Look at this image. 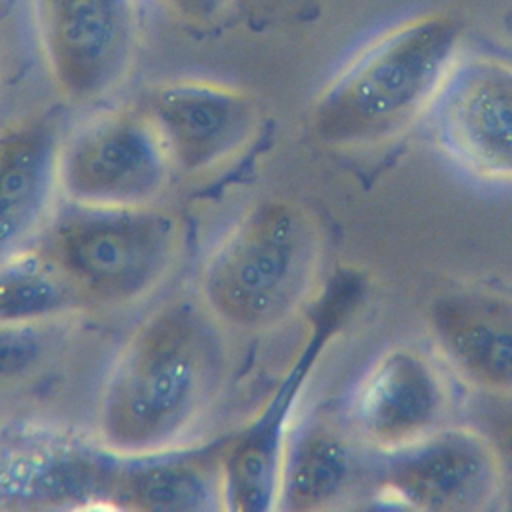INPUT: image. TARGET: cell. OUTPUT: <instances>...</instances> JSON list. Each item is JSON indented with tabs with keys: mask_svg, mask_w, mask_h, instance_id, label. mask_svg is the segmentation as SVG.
Instances as JSON below:
<instances>
[{
	"mask_svg": "<svg viewBox=\"0 0 512 512\" xmlns=\"http://www.w3.org/2000/svg\"><path fill=\"white\" fill-rule=\"evenodd\" d=\"M232 376V332L194 290L152 306L100 380L92 440L122 462L176 456L206 430Z\"/></svg>",
	"mask_w": 512,
	"mask_h": 512,
	"instance_id": "cell-1",
	"label": "cell"
},
{
	"mask_svg": "<svg viewBox=\"0 0 512 512\" xmlns=\"http://www.w3.org/2000/svg\"><path fill=\"white\" fill-rule=\"evenodd\" d=\"M328 240L318 214L290 196L246 204L206 250L192 290L232 334L268 336L318 300Z\"/></svg>",
	"mask_w": 512,
	"mask_h": 512,
	"instance_id": "cell-2",
	"label": "cell"
},
{
	"mask_svg": "<svg viewBox=\"0 0 512 512\" xmlns=\"http://www.w3.org/2000/svg\"><path fill=\"white\" fill-rule=\"evenodd\" d=\"M462 24L446 12L410 16L368 40L318 92L310 124L336 150L392 144L428 118L454 62Z\"/></svg>",
	"mask_w": 512,
	"mask_h": 512,
	"instance_id": "cell-3",
	"label": "cell"
},
{
	"mask_svg": "<svg viewBox=\"0 0 512 512\" xmlns=\"http://www.w3.org/2000/svg\"><path fill=\"white\" fill-rule=\"evenodd\" d=\"M72 210L52 220L42 246L92 310L148 302L180 268L186 226L176 212L160 204L140 210Z\"/></svg>",
	"mask_w": 512,
	"mask_h": 512,
	"instance_id": "cell-4",
	"label": "cell"
},
{
	"mask_svg": "<svg viewBox=\"0 0 512 512\" xmlns=\"http://www.w3.org/2000/svg\"><path fill=\"white\" fill-rule=\"evenodd\" d=\"M174 178L164 142L142 104L100 110L62 136L58 180L70 208L158 206Z\"/></svg>",
	"mask_w": 512,
	"mask_h": 512,
	"instance_id": "cell-5",
	"label": "cell"
},
{
	"mask_svg": "<svg viewBox=\"0 0 512 512\" xmlns=\"http://www.w3.org/2000/svg\"><path fill=\"white\" fill-rule=\"evenodd\" d=\"M372 498L422 512L504 510L502 458L486 430L456 420L416 444L376 456Z\"/></svg>",
	"mask_w": 512,
	"mask_h": 512,
	"instance_id": "cell-6",
	"label": "cell"
},
{
	"mask_svg": "<svg viewBox=\"0 0 512 512\" xmlns=\"http://www.w3.org/2000/svg\"><path fill=\"white\" fill-rule=\"evenodd\" d=\"M40 58L58 96L98 104L130 78L140 46L136 0H30Z\"/></svg>",
	"mask_w": 512,
	"mask_h": 512,
	"instance_id": "cell-7",
	"label": "cell"
},
{
	"mask_svg": "<svg viewBox=\"0 0 512 512\" xmlns=\"http://www.w3.org/2000/svg\"><path fill=\"white\" fill-rule=\"evenodd\" d=\"M456 380L434 350L400 342L364 368L344 418L372 454H390L456 422Z\"/></svg>",
	"mask_w": 512,
	"mask_h": 512,
	"instance_id": "cell-8",
	"label": "cell"
},
{
	"mask_svg": "<svg viewBox=\"0 0 512 512\" xmlns=\"http://www.w3.org/2000/svg\"><path fill=\"white\" fill-rule=\"evenodd\" d=\"M152 118L176 178L210 180L240 162L260 134L262 112L248 90L198 76L166 78L148 88Z\"/></svg>",
	"mask_w": 512,
	"mask_h": 512,
	"instance_id": "cell-9",
	"label": "cell"
},
{
	"mask_svg": "<svg viewBox=\"0 0 512 512\" xmlns=\"http://www.w3.org/2000/svg\"><path fill=\"white\" fill-rule=\"evenodd\" d=\"M428 120L436 146L462 172L512 186V60L464 50Z\"/></svg>",
	"mask_w": 512,
	"mask_h": 512,
	"instance_id": "cell-10",
	"label": "cell"
},
{
	"mask_svg": "<svg viewBox=\"0 0 512 512\" xmlns=\"http://www.w3.org/2000/svg\"><path fill=\"white\" fill-rule=\"evenodd\" d=\"M122 460L56 428L0 432V510L112 504Z\"/></svg>",
	"mask_w": 512,
	"mask_h": 512,
	"instance_id": "cell-11",
	"label": "cell"
},
{
	"mask_svg": "<svg viewBox=\"0 0 512 512\" xmlns=\"http://www.w3.org/2000/svg\"><path fill=\"white\" fill-rule=\"evenodd\" d=\"M432 350L458 384L478 396L512 394V294L490 286H454L426 312Z\"/></svg>",
	"mask_w": 512,
	"mask_h": 512,
	"instance_id": "cell-12",
	"label": "cell"
},
{
	"mask_svg": "<svg viewBox=\"0 0 512 512\" xmlns=\"http://www.w3.org/2000/svg\"><path fill=\"white\" fill-rule=\"evenodd\" d=\"M332 334V324H316L268 404L220 460L222 510L270 512L280 508L296 406Z\"/></svg>",
	"mask_w": 512,
	"mask_h": 512,
	"instance_id": "cell-13",
	"label": "cell"
},
{
	"mask_svg": "<svg viewBox=\"0 0 512 512\" xmlns=\"http://www.w3.org/2000/svg\"><path fill=\"white\" fill-rule=\"evenodd\" d=\"M374 460L376 454L360 444L344 412L306 418L290 438L280 510H338L372 496Z\"/></svg>",
	"mask_w": 512,
	"mask_h": 512,
	"instance_id": "cell-14",
	"label": "cell"
},
{
	"mask_svg": "<svg viewBox=\"0 0 512 512\" xmlns=\"http://www.w3.org/2000/svg\"><path fill=\"white\" fill-rule=\"evenodd\" d=\"M62 136L48 114L0 128V258L32 246L56 218Z\"/></svg>",
	"mask_w": 512,
	"mask_h": 512,
	"instance_id": "cell-15",
	"label": "cell"
},
{
	"mask_svg": "<svg viewBox=\"0 0 512 512\" xmlns=\"http://www.w3.org/2000/svg\"><path fill=\"white\" fill-rule=\"evenodd\" d=\"M112 506L148 512L222 510L220 468L172 456L130 462L120 466Z\"/></svg>",
	"mask_w": 512,
	"mask_h": 512,
	"instance_id": "cell-16",
	"label": "cell"
},
{
	"mask_svg": "<svg viewBox=\"0 0 512 512\" xmlns=\"http://www.w3.org/2000/svg\"><path fill=\"white\" fill-rule=\"evenodd\" d=\"M92 310L42 244L0 258V322L72 320Z\"/></svg>",
	"mask_w": 512,
	"mask_h": 512,
	"instance_id": "cell-17",
	"label": "cell"
},
{
	"mask_svg": "<svg viewBox=\"0 0 512 512\" xmlns=\"http://www.w3.org/2000/svg\"><path fill=\"white\" fill-rule=\"evenodd\" d=\"M68 322H0V384L28 378L44 368L56 352V336Z\"/></svg>",
	"mask_w": 512,
	"mask_h": 512,
	"instance_id": "cell-18",
	"label": "cell"
},
{
	"mask_svg": "<svg viewBox=\"0 0 512 512\" xmlns=\"http://www.w3.org/2000/svg\"><path fill=\"white\" fill-rule=\"evenodd\" d=\"M480 406L476 418L470 422L478 424L494 440L506 478V502L504 510H512V394L510 396H478Z\"/></svg>",
	"mask_w": 512,
	"mask_h": 512,
	"instance_id": "cell-19",
	"label": "cell"
},
{
	"mask_svg": "<svg viewBox=\"0 0 512 512\" xmlns=\"http://www.w3.org/2000/svg\"><path fill=\"white\" fill-rule=\"evenodd\" d=\"M234 0H160V4L180 22L190 26H208L220 20Z\"/></svg>",
	"mask_w": 512,
	"mask_h": 512,
	"instance_id": "cell-20",
	"label": "cell"
},
{
	"mask_svg": "<svg viewBox=\"0 0 512 512\" xmlns=\"http://www.w3.org/2000/svg\"><path fill=\"white\" fill-rule=\"evenodd\" d=\"M6 2H8V0H0V10L6 6Z\"/></svg>",
	"mask_w": 512,
	"mask_h": 512,
	"instance_id": "cell-21",
	"label": "cell"
},
{
	"mask_svg": "<svg viewBox=\"0 0 512 512\" xmlns=\"http://www.w3.org/2000/svg\"><path fill=\"white\" fill-rule=\"evenodd\" d=\"M0 90H2V66H0Z\"/></svg>",
	"mask_w": 512,
	"mask_h": 512,
	"instance_id": "cell-22",
	"label": "cell"
},
{
	"mask_svg": "<svg viewBox=\"0 0 512 512\" xmlns=\"http://www.w3.org/2000/svg\"><path fill=\"white\" fill-rule=\"evenodd\" d=\"M0 432H2V422H0Z\"/></svg>",
	"mask_w": 512,
	"mask_h": 512,
	"instance_id": "cell-23",
	"label": "cell"
}]
</instances>
